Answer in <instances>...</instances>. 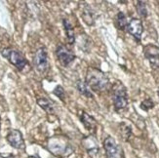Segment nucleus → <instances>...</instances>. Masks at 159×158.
Returning a JSON list of instances; mask_svg holds the SVG:
<instances>
[{"label": "nucleus", "mask_w": 159, "mask_h": 158, "mask_svg": "<svg viewBox=\"0 0 159 158\" xmlns=\"http://www.w3.org/2000/svg\"><path fill=\"white\" fill-rule=\"evenodd\" d=\"M85 83L94 92H103L109 86V79L98 68L89 67L86 72Z\"/></svg>", "instance_id": "f257e3e1"}, {"label": "nucleus", "mask_w": 159, "mask_h": 158, "mask_svg": "<svg viewBox=\"0 0 159 158\" xmlns=\"http://www.w3.org/2000/svg\"><path fill=\"white\" fill-rule=\"evenodd\" d=\"M0 53L3 58H5L20 71H23L26 66L30 65L29 61L24 57V55L13 48H4Z\"/></svg>", "instance_id": "f03ea898"}, {"label": "nucleus", "mask_w": 159, "mask_h": 158, "mask_svg": "<svg viewBox=\"0 0 159 158\" xmlns=\"http://www.w3.org/2000/svg\"><path fill=\"white\" fill-rule=\"evenodd\" d=\"M112 101L116 111L124 109L128 106L127 90L120 81H116L112 86Z\"/></svg>", "instance_id": "7ed1b4c3"}, {"label": "nucleus", "mask_w": 159, "mask_h": 158, "mask_svg": "<svg viewBox=\"0 0 159 158\" xmlns=\"http://www.w3.org/2000/svg\"><path fill=\"white\" fill-rule=\"evenodd\" d=\"M47 149L55 156H61L66 153L68 149V143L61 137L54 136L48 140Z\"/></svg>", "instance_id": "20e7f679"}, {"label": "nucleus", "mask_w": 159, "mask_h": 158, "mask_svg": "<svg viewBox=\"0 0 159 158\" xmlns=\"http://www.w3.org/2000/svg\"><path fill=\"white\" fill-rule=\"evenodd\" d=\"M34 67L39 73H45L49 68V60H48V53L45 47H40L36 50L33 58Z\"/></svg>", "instance_id": "39448f33"}, {"label": "nucleus", "mask_w": 159, "mask_h": 158, "mask_svg": "<svg viewBox=\"0 0 159 158\" xmlns=\"http://www.w3.org/2000/svg\"><path fill=\"white\" fill-rule=\"evenodd\" d=\"M103 147H105L107 158H124L122 147L112 137H107L106 140L103 141Z\"/></svg>", "instance_id": "423d86ee"}, {"label": "nucleus", "mask_w": 159, "mask_h": 158, "mask_svg": "<svg viewBox=\"0 0 159 158\" xmlns=\"http://www.w3.org/2000/svg\"><path fill=\"white\" fill-rule=\"evenodd\" d=\"M6 140L8 142L9 145L14 148L20 149V150L25 149V143L24 137L20 130L11 129L9 133L6 136Z\"/></svg>", "instance_id": "0eeeda50"}, {"label": "nucleus", "mask_w": 159, "mask_h": 158, "mask_svg": "<svg viewBox=\"0 0 159 158\" xmlns=\"http://www.w3.org/2000/svg\"><path fill=\"white\" fill-rule=\"evenodd\" d=\"M56 56L63 66H68L75 60V55L65 45H59L56 49Z\"/></svg>", "instance_id": "6e6552de"}, {"label": "nucleus", "mask_w": 159, "mask_h": 158, "mask_svg": "<svg viewBox=\"0 0 159 158\" xmlns=\"http://www.w3.org/2000/svg\"><path fill=\"white\" fill-rule=\"evenodd\" d=\"M143 54L146 59L149 61L151 67L154 70L159 68V47L153 44L146 45L143 48Z\"/></svg>", "instance_id": "1a4fd4ad"}, {"label": "nucleus", "mask_w": 159, "mask_h": 158, "mask_svg": "<svg viewBox=\"0 0 159 158\" xmlns=\"http://www.w3.org/2000/svg\"><path fill=\"white\" fill-rule=\"evenodd\" d=\"M127 30L131 35L135 38V40L137 41V42H141L142 34L143 31V26L142 20L140 19L133 18L132 20H131L128 23Z\"/></svg>", "instance_id": "9d476101"}, {"label": "nucleus", "mask_w": 159, "mask_h": 158, "mask_svg": "<svg viewBox=\"0 0 159 158\" xmlns=\"http://www.w3.org/2000/svg\"><path fill=\"white\" fill-rule=\"evenodd\" d=\"M79 118L82 122V124L84 125L86 130H88L89 132H91L92 134L96 133L97 130V121L93 117V116L89 115L86 111H80L79 113Z\"/></svg>", "instance_id": "9b49d317"}, {"label": "nucleus", "mask_w": 159, "mask_h": 158, "mask_svg": "<svg viewBox=\"0 0 159 158\" xmlns=\"http://www.w3.org/2000/svg\"><path fill=\"white\" fill-rule=\"evenodd\" d=\"M82 145L87 150V152L92 157H95L97 154L100 152V147L97 145V141L94 137L89 136L82 141Z\"/></svg>", "instance_id": "f8f14e48"}, {"label": "nucleus", "mask_w": 159, "mask_h": 158, "mask_svg": "<svg viewBox=\"0 0 159 158\" xmlns=\"http://www.w3.org/2000/svg\"><path fill=\"white\" fill-rule=\"evenodd\" d=\"M63 25H64V27H65L68 43L73 44L75 42V34H74V29H73L72 25L70 24V22L67 19L63 20Z\"/></svg>", "instance_id": "ddd939ff"}, {"label": "nucleus", "mask_w": 159, "mask_h": 158, "mask_svg": "<svg viewBox=\"0 0 159 158\" xmlns=\"http://www.w3.org/2000/svg\"><path fill=\"white\" fill-rule=\"evenodd\" d=\"M37 105L47 113H53L55 111L53 102L47 98H38L36 100Z\"/></svg>", "instance_id": "4468645a"}, {"label": "nucleus", "mask_w": 159, "mask_h": 158, "mask_svg": "<svg viewBox=\"0 0 159 158\" xmlns=\"http://www.w3.org/2000/svg\"><path fill=\"white\" fill-rule=\"evenodd\" d=\"M115 25L118 29L120 30H125L127 29V25H128V22H127V18L125 16V14L119 12L115 17Z\"/></svg>", "instance_id": "2eb2a0df"}, {"label": "nucleus", "mask_w": 159, "mask_h": 158, "mask_svg": "<svg viewBox=\"0 0 159 158\" xmlns=\"http://www.w3.org/2000/svg\"><path fill=\"white\" fill-rule=\"evenodd\" d=\"M76 87H77V90L79 91V93L81 94V95H83L84 97H86V98H93L94 96H93V94H92V92H91V89H90L89 87H88V85L85 83V82H83L82 80H78L77 81V83H76Z\"/></svg>", "instance_id": "dca6fc26"}, {"label": "nucleus", "mask_w": 159, "mask_h": 158, "mask_svg": "<svg viewBox=\"0 0 159 158\" xmlns=\"http://www.w3.org/2000/svg\"><path fill=\"white\" fill-rule=\"evenodd\" d=\"M136 8L138 14L143 19H146L148 17V8H147V4L144 1H137L136 4Z\"/></svg>", "instance_id": "f3484780"}, {"label": "nucleus", "mask_w": 159, "mask_h": 158, "mask_svg": "<svg viewBox=\"0 0 159 158\" xmlns=\"http://www.w3.org/2000/svg\"><path fill=\"white\" fill-rule=\"evenodd\" d=\"M92 10H84L82 13V18L84 20V22L89 25H94V17H93V13L91 12Z\"/></svg>", "instance_id": "a211bd4d"}, {"label": "nucleus", "mask_w": 159, "mask_h": 158, "mask_svg": "<svg viewBox=\"0 0 159 158\" xmlns=\"http://www.w3.org/2000/svg\"><path fill=\"white\" fill-rule=\"evenodd\" d=\"M53 94L56 96V97H58L61 102L66 101V91L63 88V86H61V85L56 86V88L53 90Z\"/></svg>", "instance_id": "6ab92c4d"}, {"label": "nucleus", "mask_w": 159, "mask_h": 158, "mask_svg": "<svg viewBox=\"0 0 159 158\" xmlns=\"http://www.w3.org/2000/svg\"><path fill=\"white\" fill-rule=\"evenodd\" d=\"M153 107H154V102L151 101V99L144 100V101L142 102V104H141V108L144 111H149V109L153 108Z\"/></svg>", "instance_id": "aec40b11"}, {"label": "nucleus", "mask_w": 159, "mask_h": 158, "mask_svg": "<svg viewBox=\"0 0 159 158\" xmlns=\"http://www.w3.org/2000/svg\"><path fill=\"white\" fill-rule=\"evenodd\" d=\"M0 158H15L13 154H2L0 153Z\"/></svg>", "instance_id": "412c9836"}, {"label": "nucleus", "mask_w": 159, "mask_h": 158, "mask_svg": "<svg viewBox=\"0 0 159 158\" xmlns=\"http://www.w3.org/2000/svg\"><path fill=\"white\" fill-rule=\"evenodd\" d=\"M27 158H41L38 154H34V155H29Z\"/></svg>", "instance_id": "4be33fe9"}, {"label": "nucleus", "mask_w": 159, "mask_h": 158, "mask_svg": "<svg viewBox=\"0 0 159 158\" xmlns=\"http://www.w3.org/2000/svg\"><path fill=\"white\" fill-rule=\"evenodd\" d=\"M0 131H1V117H0Z\"/></svg>", "instance_id": "5701e85b"}, {"label": "nucleus", "mask_w": 159, "mask_h": 158, "mask_svg": "<svg viewBox=\"0 0 159 158\" xmlns=\"http://www.w3.org/2000/svg\"><path fill=\"white\" fill-rule=\"evenodd\" d=\"M157 93H158V96H159V89H158V91H157Z\"/></svg>", "instance_id": "b1692460"}]
</instances>
